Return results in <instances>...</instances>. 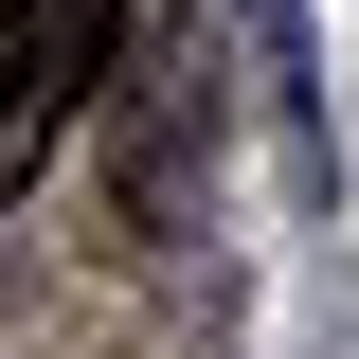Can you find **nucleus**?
<instances>
[{"instance_id": "f257e3e1", "label": "nucleus", "mask_w": 359, "mask_h": 359, "mask_svg": "<svg viewBox=\"0 0 359 359\" xmlns=\"http://www.w3.org/2000/svg\"><path fill=\"white\" fill-rule=\"evenodd\" d=\"M108 54H126V0H0V198L90 126Z\"/></svg>"}]
</instances>
